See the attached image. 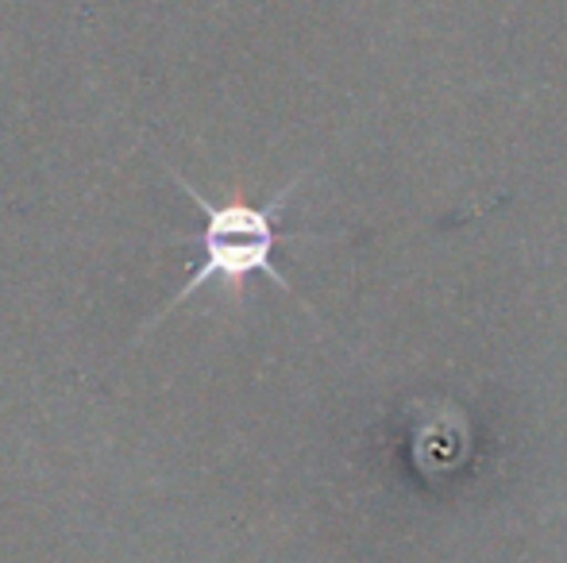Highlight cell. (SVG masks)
Returning <instances> with one entry per match:
<instances>
[{
    "label": "cell",
    "mask_w": 567,
    "mask_h": 563,
    "mask_svg": "<svg viewBox=\"0 0 567 563\" xmlns=\"http://www.w3.org/2000/svg\"><path fill=\"white\" fill-rule=\"evenodd\" d=\"M171 178L186 189V197L202 209V217H205L202 232L182 236V243L202 248V263L194 267V274L186 279V285L174 293L171 305H166L158 316H166L178 301L194 298V293L205 290L209 282H225V285H231V290H239L247 279L262 274V279H270L278 290L293 293L290 282H286V274L275 267V248L282 240H301V236L282 232V228H278V212L286 209V201L293 197L298 181H290V186H286L278 197H270L267 205H244V201L213 205L209 197H202V189L189 186L178 170H171Z\"/></svg>",
    "instance_id": "obj_1"
}]
</instances>
